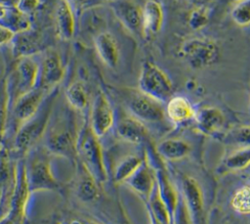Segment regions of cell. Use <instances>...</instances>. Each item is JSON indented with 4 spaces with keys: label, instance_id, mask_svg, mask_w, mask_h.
I'll return each instance as SVG.
<instances>
[{
    "label": "cell",
    "instance_id": "obj_28",
    "mask_svg": "<svg viewBox=\"0 0 250 224\" xmlns=\"http://www.w3.org/2000/svg\"><path fill=\"white\" fill-rule=\"evenodd\" d=\"M0 24L11 30L14 34L32 28L30 17L21 13L14 6L10 8L6 16L0 21Z\"/></svg>",
    "mask_w": 250,
    "mask_h": 224
},
{
    "label": "cell",
    "instance_id": "obj_22",
    "mask_svg": "<svg viewBox=\"0 0 250 224\" xmlns=\"http://www.w3.org/2000/svg\"><path fill=\"white\" fill-rule=\"evenodd\" d=\"M143 13V34H157L164 22V12L161 4L156 0H146L142 8Z\"/></svg>",
    "mask_w": 250,
    "mask_h": 224
},
{
    "label": "cell",
    "instance_id": "obj_9",
    "mask_svg": "<svg viewBox=\"0 0 250 224\" xmlns=\"http://www.w3.org/2000/svg\"><path fill=\"white\" fill-rule=\"evenodd\" d=\"M123 98L131 115L143 123H159L166 116L163 103L147 96L139 89L126 91Z\"/></svg>",
    "mask_w": 250,
    "mask_h": 224
},
{
    "label": "cell",
    "instance_id": "obj_18",
    "mask_svg": "<svg viewBox=\"0 0 250 224\" xmlns=\"http://www.w3.org/2000/svg\"><path fill=\"white\" fill-rule=\"evenodd\" d=\"M77 176L74 183V193L77 199L82 202H93L100 196V184L78 160Z\"/></svg>",
    "mask_w": 250,
    "mask_h": 224
},
{
    "label": "cell",
    "instance_id": "obj_8",
    "mask_svg": "<svg viewBox=\"0 0 250 224\" xmlns=\"http://www.w3.org/2000/svg\"><path fill=\"white\" fill-rule=\"evenodd\" d=\"M28 187L24 158L18 159L17 186L5 214L0 218V224H26L27 206L31 197Z\"/></svg>",
    "mask_w": 250,
    "mask_h": 224
},
{
    "label": "cell",
    "instance_id": "obj_32",
    "mask_svg": "<svg viewBox=\"0 0 250 224\" xmlns=\"http://www.w3.org/2000/svg\"><path fill=\"white\" fill-rule=\"evenodd\" d=\"M230 18L240 27L250 25V0H242L234 4L230 12Z\"/></svg>",
    "mask_w": 250,
    "mask_h": 224
},
{
    "label": "cell",
    "instance_id": "obj_30",
    "mask_svg": "<svg viewBox=\"0 0 250 224\" xmlns=\"http://www.w3.org/2000/svg\"><path fill=\"white\" fill-rule=\"evenodd\" d=\"M250 164V147L238 148L229 155L223 161L224 170H242Z\"/></svg>",
    "mask_w": 250,
    "mask_h": 224
},
{
    "label": "cell",
    "instance_id": "obj_34",
    "mask_svg": "<svg viewBox=\"0 0 250 224\" xmlns=\"http://www.w3.org/2000/svg\"><path fill=\"white\" fill-rule=\"evenodd\" d=\"M232 207L240 213H250V188H240L232 197Z\"/></svg>",
    "mask_w": 250,
    "mask_h": 224
},
{
    "label": "cell",
    "instance_id": "obj_33",
    "mask_svg": "<svg viewBox=\"0 0 250 224\" xmlns=\"http://www.w3.org/2000/svg\"><path fill=\"white\" fill-rule=\"evenodd\" d=\"M209 22V9L206 5L195 6L189 13L188 23L193 30L203 28Z\"/></svg>",
    "mask_w": 250,
    "mask_h": 224
},
{
    "label": "cell",
    "instance_id": "obj_3",
    "mask_svg": "<svg viewBox=\"0 0 250 224\" xmlns=\"http://www.w3.org/2000/svg\"><path fill=\"white\" fill-rule=\"evenodd\" d=\"M51 154L44 146L37 145L24 157L26 177L31 194L55 192L61 189L51 163Z\"/></svg>",
    "mask_w": 250,
    "mask_h": 224
},
{
    "label": "cell",
    "instance_id": "obj_25",
    "mask_svg": "<svg viewBox=\"0 0 250 224\" xmlns=\"http://www.w3.org/2000/svg\"><path fill=\"white\" fill-rule=\"evenodd\" d=\"M165 113L172 122L181 124L193 119L195 111L187 98L183 96H174L167 102Z\"/></svg>",
    "mask_w": 250,
    "mask_h": 224
},
{
    "label": "cell",
    "instance_id": "obj_27",
    "mask_svg": "<svg viewBox=\"0 0 250 224\" xmlns=\"http://www.w3.org/2000/svg\"><path fill=\"white\" fill-rule=\"evenodd\" d=\"M10 116V98L7 87L6 74L0 79V151L4 149V141L9 128Z\"/></svg>",
    "mask_w": 250,
    "mask_h": 224
},
{
    "label": "cell",
    "instance_id": "obj_36",
    "mask_svg": "<svg viewBox=\"0 0 250 224\" xmlns=\"http://www.w3.org/2000/svg\"><path fill=\"white\" fill-rule=\"evenodd\" d=\"M41 0H17L15 8L21 13L31 17L40 7Z\"/></svg>",
    "mask_w": 250,
    "mask_h": 224
},
{
    "label": "cell",
    "instance_id": "obj_19",
    "mask_svg": "<svg viewBox=\"0 0 250 224\" xmlns=\"http://www.w3.org/2000/svg\"><path fill=\"white\" fill-rule=\"evenodd\" d=\"M197 129L205 135L218 133L225 123L223 112L216 107H202L195 112L194 118Z\"/></svg>",
    "mask_w": 250,
    "mask_h": 224
},
{
    "label": "cell",
    "instance_id": "obj_6",
    "mask_svg": "<svg viewBox=\"0 0 250 224\" xmlns=\"http://www.w3.org/2000/svg\"><path fill=\"white\" fill-rule=\"evenodd\" d=\"M179 55L190 67L201 69L218 61L220 50L217 43L211 38L191 37L181 44Z\"/></svg>",
    "mask_w": 250,
    "mask_h": 224
},
{
    "label": "cell",
    "instance_id": "obj_7",
    "mask_svg": "<svg viewBox=\"0 0 250 224\" xmlns=\"http://www.w3.org/2000/svg\"><path fill=\"white\" fill-rule=\"evenodd\" d=\"M138 89L161 102H168L173 95V83L168 74L152 62H145L138 79Z\"/></svg>",
    "mask_w": 250,
    "mask_h": 224
},
{
    "label": "cell",
    "instance_id": "obj_11",
    "mask_svg": "<svg viewBox=\"0 0 250 224\" xmlns=\"http://www.w3.org/2000/svg\"><path fill=\"white\" fill-rule=\"evenodd\" d=\"M43 52V57L39 64L37 86L50 93L60 86L64 77L65 68L62 59L56 49L47 48Z\"/></svg>",
    "mask_w": 250,
    "mask_h": 224
},
{
    "label": "cell",
    "instance_id": "obj_24",
    "mask_svg": "<svg viewBox=\"0 0 250 224\" xmlns=\"http://www.w3.org/2000/svg\"><path fill=\"white\" fill-rule=\"evenodd\" d=\"M148 163L144 160L136 171L125 181L134 191L143 196L146 200L149 197L154 184V172Z\"/></svg>",
    "mask_w": 250,
    "mask_h": 224
},
{
    "label": "cell",
    "instance_id": "obj_37",
    "mask_svg": "<svg viewBox=\"0 0 250 224\" xmlns=\"http://www.w3.org/2000/svg\"><path fill=\"white\" fill-rule=\"evenodd\" d=\"M14 35L15 34L11 30L0 24V47L10 44Z\"/></svg>",
    "mask_w": 250,
    "mask_h": 224
},
{
    "label": "cell",
    "instance_id": "obj_38",
    "mask_svg": "<svg viewBox=\"0 0 250 224\" xmlns=\"http://www.w3.org/2000/svg\"><path fill=\"white\" fill-rule=\"evenodd\" d=\"M112 0H86L85 3L82 5L81 9L84 11V10L96 8V7H99V6H101L103 4H105V3L108 4Z\"/></svg>",
    "mask_w": 250,
    "mask_h": 224
},
{
    "label": "cell",
    "instance_id": "obj_42",
    "mask_svg": "<svg viewBox=\"0 0 250 224\" xmlns=\"http://www.w3.org/2000/svg\"><path fill=\"white\" fill-rule=\"evenodd\" d=\"M85 224H101V223H98L96 221H87Z\"/></svg>",
    "mask_w": 250,
    "mask_h": 224
},
{
    "label": "cell",
    "instance_id": "obj_17",
    "mask_svg": "<svg viewBox=\"0 0 250 224\" xmlns=\"http://www.w3.org/2000/svg\"><path fill=\"white\" fill-rule=\"evenodd\" d=\"M94 47L101 62L108 68H115L120 61L118 43L109 31H101L94 37Z\"/></svg>",
    "mask_w": 250,
    "mask_h": 224
},
{
    "label": "cell",
    "instance_id": "obj_21",
    "mask_svg": "<svg viewBox=\"0 0 250 224\" xmlns=\"http://www.w3.org/2000/svg\"><path fill=\"white\" fill-rule=\"evenodd\" d=\"M155 182L158 188L159 195L166 205L173 221V215L175 213L180 195L178 194L176 188L172 184L169 175L167 174L165 168L162 166V164H159L155 167H153Z\"/></svg>",
    "mask_w": 250,
    "mask_h": 224
},
{
    "label": "cell",
    "instance_id": "obj_14",
    "mask_svg": "<svg viewBox=\"0 0 250 224\" xmlns=\"http://www.w3.org/2000/svg\"><path fill=\"white\" fill-rule=\"evenodd\" d=\"M54 24L57 36L62 41H70L76 32V18L73 6L68 0H55Z\"/></svg>",
    "mask_w": 250,
    "mask_h": 224
},
{
    "label": "cell",
    "instance_id": "obj_15",
    "mask_svg": "<svg viewBox=\"0 0 250 224\" xmlns=\"http://www.w3.org/2000/svg\"><path fill=\"white\" fill-rule=\"evenodd\" d=\"M182 190V197L190 215L192 224H205L203 195L198 182L194 178L187 176L183 179Z\"/></svg>",
    "mask_w": 250,
    "mask_h": 224
},
{
    "label": "cell",
    "instance_id": "obj_26",
    "mask_svg": "<svg viewBox=\"0 0 250 224\" xmlns=\"http://www.w3.org/2000/svg\"><path fill=\"white\" fill-rule=\"evenodd\" d=\"M65 103L76 112H83L89 104L87 87L82 80L71 81L64 90Z\"/></svg>",
    "mask_w": 250,
    "mask_h": 224
},
{
    "label": "cell",
    "instance_id": "obj_40",
    "mask_svg": "<svg viewBox=\"0 0 250 224\" xmlns=\"http://www.w3.org/2000/svg\"><path fill=\"white\" fill-rule=\"evenodd\" d=\"M17 0H0L1 4H5L8 6H15Z\"/></svg>",
    "mask_w": 250,
    "mask_h": 224
},
{
    "label": "cell",
    "instance_id": "obj_10",
    "mask_svg": "<svg viewBox=\"0 0 250 224\" xmlns=\"http://www.w3.org/2000/svg\"><path fill=\"white\" fill-rule=\"evenodd\" d=\"M48 94L49 92L39 86H36L33 90L16 101L10 109L9 116V126L12 128L13 136L22 124L37 112Z\"/></svg>",
    "mask_w": 250,
    "mask_h": 224
},
{
    "label": "cell",
    "instance_id": "obj_35",
    "mask_svg": "<svg viewBox=\"0 0 250 224\" xmlns=\"http://www.w3.org/2000/svg\"><path fill=\"white\" fill-rule=\"evenodd\" d=\"M173 224H192L190 215L182 195H180L179 202L173 215Z\"/></svg>",
    "mask_w": 250,
    "mask_h": 224
},
{
    "label": "cell",
    "instance_id": "obj_4",
    "mask_svg": "<svg viewBox=\"0 0 250 224\" xmlns=\"http://www.w3.org/2000/svg\"><path fill=\"white\" fill-rule=\"evenodd\" d=\"M76 155L77 160L86 167L100 185L107 180V170L100 138L92 131L88 120L79 128Z\"/></svg>",
    "mask_w": 250,
    "mask_h": 224
},
{
    "label": "cell",
    "instance_id": "obj_23",
    "mask_svg": "<svg viewBox=\"0 0 250 224\" xmlns=\"http://www.w3.org/2000/svg\"><path fill=\"white\" fill-rule=\"evenodd\" d=\"M189 143L181 138H167L158 142L154 151L161 159L176 161L180 160L190 153Z\"/></svg>",
    "mask_w": 250,
    "mask_h": 224
},
{
    "label": "cell",
    "instance_id": "obj_2",
    "mask_svg": "<svg viewBox=\"0 0 250 224\" xmlns=\"http://www.w3.org/2000/svg\"><path fill=\"white\" fill-rule=\"evenodd\" d=\"M58 97L59 87L48 94L37 112L14 134L13 154L16 159L24 158L44 138Z\"/></svg>",
    "mask_w": 250,
    "mask_h": 224
},
{
    "label": "cell",
    "instance_id": "obj_16",
    "mask_svg": "<svg viewBox=\"0 0 250 224\" xmlns=\"http://www.w3.org/2000/svg\"><path fill=\"white\" fill-rule=\"evenodd\" d=\"M10 44L12 45L11 50L14 59L31 57L47 49L44 47L43 35L32 28L16 33Z\"/></svg>",
    "mask_w": 250,
    "mask_h": 224
},
{
    "label": "cell",
    "instance_id": "obj_39",
    "mask_svg": "<svg viewBox=\"0 0 250 224\" xmlns=\"http://www.w3.org/2000/svg\"><path fill=\"white\" fill-rule=\"evenodd\" d=\"M68 1L71 3V5L73 6V8L76 7V6H78L79 8H81L82 5L85 3L86 0H68Z\"/></svg>",
    "mask_w": 250,
    "mask_h": 224
},
{
    "label": "cell",
    "instance_id": "obj_31",
    "mask_svg": "<svg viewBox=\"0 0 250 224\" xmlns=\"http://www.w3.org/2000/svg\"><path fill=\"white\" fill-rule=\"evenodd\" d=\"M222 140L226 144L238 146V148L250 147V126H239L227 132Z\"/></svg>",
    "mask_w": 250,
    "mask_h": 224
},
{
    "label": "cell",
    "instance_id": "obj_43",
    "mask_svg": "<svg viewBox=\"0 0 250 224\" xmlns=\"http://www.w3.org/2000/svg\"><path fill=\"white\" fill-rule=\"evenodd\" d=\"M230 2H232V3H234V4H236V3H238V2H240V1H242V0H229Z\"/></svg>",
    "mask_w": 250,
    "mask_h": 224
},
{
    "label": "cell",
    "instance_id": "obj_12",
    "mask_svg": "<svg viewBox=\"0 0 250 224\" xmlns=\"http://www.w3.org/2000/svg\"><path fill=\"white\" fill-rule=\"evenodd\" d=\"M88 123L98 138L104 137L114 124V112L103 91H99L92 102Z\"/></svg>",
    "mask_w": 250,
    "mask_h": 224
},
{
    "label": "cell",
    "instance_id": "obj_5",
    "mask_svg": "<svg viewBox=\"0 0 250 224\" xmlns=\"http://www.w3.org/2000/svg\"><path fill=\"white\" fill-rule=\"evenodd\" d=\"M10 98V109L21 96L33 90L39 79V64L33 57L15 59L5 71Z\"/></svg>",
    "mask_w": 250,
    "mask_h": 224
},
{
    "label": "cell",
    "instance_id": "obj_41",
    "mask_svg": "<svg viewBox=\"0 0 250 224\" xmlns=\"http://www.w3.org/2000/svg\"><path fill=\"white\" fill-rule=\"evenodd\" d=\"M149 218H150V224H161L158 220H156L153 216L149 215Z\"/></svg>",
    "mask_w": 250,
    "mask_h": 224
},
{
    "label": "cell",
    "instance_id": "obj_1",
    "mask_svg": "<svg viewBox=\"0 0 250 224\" xmlns=\"http://www.w3.org/2000/svg\"><path fill=\"white\" fill-rule=\"evenodd\" d=\"M75 111L66 103L55 112V108L44 135V147L52 156L77 160L76 144L79 128L77 127Z\"/></svg>",
    "mask_w": 250,
    "mask_h": 224
},
{
    "label": "cell",
    "instance_id": "obj_20",
    "mask_svg": "<svg viewBox=\"0 0 250 224\" xmlns=\"http://www.w3.org/2000/svg\"><path fill=\"white\" fill-rule=\"evenodd\" d=\"M115 129L117 136L130 144H141L147 138V130L145 124L131 114L121 117L117 121Z\"/></svg>",
    "mask_w": 250,
    "mask_h": 224
},
{
    "label": "cell",
    "instance_id": "obj_13",
    "mask_svg": "<svg viewBox=\"0 0 250 224\" xmlns=\"http://www.w3.org/2000/svg\"><path fill=\"white\" fill-rule=\"evenodd\" d=\"M110 10L119 22L133 35L144 37L142 8L132 0H112Z\"/></svg>",
    "mask_w": 250,
    "mask_h": 224
},
{
    "label": "cell",
    "instance_id": "obj_29",
    "mask_svg": "<svg viewBox=\"0 0 250 224\" xmlns=\"http://www.w3.org/2000/svg\"><path fill=\"white\" fill-rule=\"evenodd\" d=\"M144 159L135 155H130L121 159L118 165L115 167L113 173V180L116 183L125 182L142 164Z\"/></svg>",
    "mask_w": 250,
    "mask_h": 224
}]
</instances>
